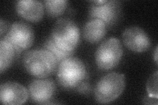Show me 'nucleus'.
<instances>
[{
	"mask_svg": "<svg viewBox=\"0 0 158 105\" xmlns=\"http://www.w3.org/2000/svg\"><path fill=\"white\" fill-rule=\"evenodd\" d=\"M57 71V82L67 89H77L87 77L85 64L80 59L73 57L63 61Z\"/></svg>",
	"mask_w": 158,
	"mask_h": 105,
	"instance_id": "7ed1b4c3",
	"label": "nucleus"
},
{
	"mask_svg": "<svg viewBox=\"0 0 158 105\" xmlns=\"http://www.w3.org/2000/svg\"><path fill=\"white\" fill-rule=\"evenodd\" d=\"M125 78L123 74L111 72L103 76L94 89L96 101L101 104L114 101L124 91Z\"/></svg>",
	"mask_w": 158,
	"mask_h": 105,
	"instance_id": "20e7f679",
	"label": "nucleus"
},
{
	"mask_svg": "<svg viewBox=\"0 0 158 105\" xmlns=\"http://www.w3.org/2000/svg\"><path fill=\"white\" fill-rule=\"evenodd\" d=\"M16 51L10 43L3 39L0 42V72L6 71L13 63Z\"/></svg>",
	"mask_w": 158,
	"mask_h": 105,
	"instance_id": "ddd939ff",
	"label": "nucleus"
},
{
	"mask_svg": "<svg viewBox=\"0 0 158 105\" xmlns=\"http://www.w3.org/2000/svg\"><path fill=\"white\" fill-rule=\"evenodd\" d=\"M89 9V17L90 19H100L107 27L115 24L121 16V6L118 1L97 0L91 1Z\"/></svg>",
	"mask_w": 158,
	"mask_h": 105,
	"instance_id": "423d86ee",
	"label": "nucleus"
},
{
	"mask_svg": "<svg viewBox=\"0 0 158 105\" xmlns=\"http://www.w3.org/2000/svg\"><path fill=\"white\" fill-rule=\"evenodd\" d=\"M28 90L23 85L15 82H7L0 87V101L6 105H20L28 98Z\"/></svg>",
	"mask_w": 158,
	"mask_h": 105,
	"instance_id": "9d476101",
	"label": "nucleus"
},
{
	"mask_svg": "<svg viewBox=\"0 0 158 105\" xmlns=\"http://www.w3.org/2000/svg\"><path fill=\"white\" fill-rule=\"evenodd\" d=\"M123 49L119 39L109 38L103 42L96 52V63L102 71H110L117 67L123 56Z\"/></svg>",
	"mask_w": 158,
	"mask_h": 105,
	"instance_id": "39448f33",
	"label": "nucleus"
},
{
	"mask_svg": "<svg viewBox=\"0 0 158 105\" xmlns=\"http://www.w3.org/2000/svg\"><path fill=\"white\" fill-rule=\"evenodd\" d=\"M157 78L158 72L152 74V76L148 79L146 84V90L148 96L153 99H158L157 95Z\"/></svg>",
	"mask_w": 158,
	"mask_h": 105,
	"instance_id": "dca6fc26",
	"label": "nucleus"
},
{
	"mask_svg": "<svg viewBox=\"0 0 158 105\" xmlns=\"http://www.w3.org/2000/svg\"><path fill=\"white\" fill-rule=\"evenodd\" d=\"M43 49L50 52L55 57L59 64L64 60L73 57L74 54V52H66L58 48L49 37L44 43Z\"/></svg>",
	"mask_w": 158,
	"mask_h": 105,
	"instance_id": "2eb2a0df",
	"label": "nucleus"
},
{
	"mask_svg": "<svg viewBox=\"0 0 158 105\" xmlns=\"http://www.w3.org/2000/svg\"><path fill=\"white\" fill-rule=\"evenodd\" d=\"M23 63L27 72L38 78L51 76L59 66L55 57L44 49L27 51L23 56Z\"/></svg>",
	"mask_w": 158,
	"mask_h": 105,
	"instance_id": "f257e3e1",
	"label": "nucleus"
},
{
	"mask_svg": "<svg viewBox=\"0 0 158 105\" xmlns=\"http://www.w3.org/2000/svg\"><path fill=\"white\" fill-rule=\"evenodd\" d=\"M46 12L49 17L56 18L62 15L68 6L66 0H46L44 2Z\"/></svg>",
	"mask_w": 158,
	"mask_h": 105,
	"instance_id": "4468645a",
	"label": "nucleus"
},
{
	"mask_svg": "<svg viewBox=\"0 0 158 105\" xmlns=\"http://www.w3.org/2000/svg\"><path fill=\"white\" fill-rule=\"evenodd\" d=\"M154 59H155V61L156 64H157V47L156 49V51H155V55H154Z\"/></svg>",
	"mask_w": 158,
	"mask_h": 105,
	"instance_id": "6ab92c4d",
	"label": "nucleus"
},
{
	"mask_svg": "<svg viewBox=\"0 0 158 105\" xmlns=\"http://www.w3.org/2000/svg\"><path fill=\"white\" fill-rule=\"evenodd\" d=\"M12 46L16 52L25 51L31 47L34 41V32L31 25L16 22L11 24L3 38Z\"/></svg>",
	"mask_w": 158,
	"mask_h": 105,
	"instance_id": "0eeeda50",
	"label": "nucleus"
},
{
	"mask_svg": "<svg viewBox=\"0 0 158 105\" xmlns=\"http://www.w3.org/2000/svg\"><path fill=\"white\" fill-rule=\"evenodd\" d=\"M77 91L83 95H88L90 92V86L87 82H83L77 87Z\"/></svg>",
	"mask_w": 158,
	"mask_h": 105,
	"instance_id": "f3484780",
	"label": "nucleus"
},
{
	"mask_svg": "<svg viewBox=\"0 0 158 105\" xmlns=\"http://www.w3.org/2000/svg\"><path fill=\"white\" fill-rule=\"evenodd\" d=\"M122 38L125 46L133 52H145L151 46L149 36L140 27L131 26L125 29Z\"/></svg>",
	"mask_w": 158,
	"mask_h": 105,
	"instance_id": "1a4fd4ad",
	"label": "nucleus"
},
{
	"mask_svg": "<svg viewBox=\"0 0 158 105\" xmlns=\"http://www.w3.org/2000/svg\"><path fill=\"white\" fill-rule=\"evenodd\" d=\"M16 10L19 15L26 21L38 22L43 18L44 6L40 1L21 0L17 2Z\"/></svg>",
	"mask_w": 158,
	"mask_h": 105,
	"instance_id": "9b49d317",
	"label": "nucleus"
},
{
	"mask_svg": "<svg viewBox=\"0 0 158 105\" xmlns=\"http://www.w3.org/2000/svg\"><path fill=\"white\" fill-rule=\"evenodd\" d=\"M49 38L63 51L74 52L80 40V30L72 20L61 18L54 24Z\"/></svg>",
	"mask_w": 158,
	"mask_h": 105,
	"instance_id": "f03ea898",
	"label": "nucleus"
},
{
	"mask_svg": "<svg viewBox=\"0 0 158 105\" xmlns=\"http://www.w3.org/2000/svg\"><path fill=\"white\" fill-rule=\"evenodd\" d=\"M107 32L106 24L100 19H90L85 26L84 38L90 43H97L104 38Z\"/></svg>",
	"mask_w": 158,
	"mask_h": 105,
	"instance_id": "f8f14e48",
	"label": "nucleus"
},
{
	"mask_svg": "<svg viewBox=\"0 0 158 105\" xmlns=\"http://www.w3.org/2000/svg\"><path fill=\"white\" fill-rule=\"evenodd\" d=\"M28 97L31 101L39 104H48L56 93V85L52 79H35L29 84Z\"/></svg>",
	"mask_w": 158,
	"mask_h": 105,
	"instance_id": "6e6552de",
	"label": "nucleus"
},
{
	"mask_svg": "<svg viewBox=\"0 0 158 105\" xmlns=\"http://www.w3.org/2000/svg\"><path fill=\"white\" fill-rule=\"evenodd\" d=\"M8 28V23L6 21H4L3 19H1L0 21V33H1V36H2L3 34L7 30Z\"/></svg>",
	"mask_w": 158,
	"mask_h": 105,
	"instance_id": "a211bd4d",
	"label": "nucleus"
}]
</instances>
